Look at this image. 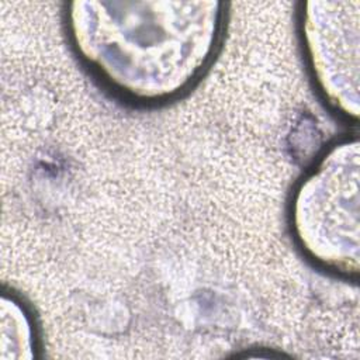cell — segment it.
<instances>
[{"label": "cell", "instance_id": "obj_1", "mask_svg": "<svg viewBox=\"0 0 360 360\" xmlns=\"http://www.w3.org/2000/svg\"><path fill=\"white\" fill-rule=\"evenodd\" d=\"M225 21L226 4L204 0H77L65 11L69 42L90 75L146 107L181 97L204 76Z\"/></svg>", "mask_w": 360, "mask_h": 360}, {"label": "cell", "instance_id": "obj_2", "mask_svg": "<svg viewBox=\"0 0 360 360\" xmlns=\"http://www.w3.org/2000/svg\"><path fill=\"white\" fill-rule=\"evenodd\" d=\"M357 136L330 145L297 181L290 200L291 235L305 259L345 280L360 271Z\"/></svg>", "mask_w": 360, "mask_h": 360}, {"label": "cell", "instance_id": "obj_3", "mask_svg": "<svg viewBox=\"0 0 360 360\" xmlns=\"http://www.w3.org/2000/svg\"><path fill=\"white\" fill-rule=\"evenodd\" d=\"M298 30L316 91L332 111L357 122L360 1H304L298 13Z\"/></svg>", "mask_w": 360, "mask_h": 360}, {"label": "cell", "instance_id": "obj_4", "mask_svg": "<svg viewBox=\"0 0 360 360\" xmlns=\"http://www.w3.org/2000/svg\"><path fill=\"white\" fill-rule=\"evenodd\" d=\"M1 322L10 323V336L11 342L8 346L3 347L13 349L11 357H31L34 356L32 349H35V338L32 329V321L30 314L25 311L24 305L15 298H7L6 295L1 300Z\"/></svg>", "mask_w": 360, "mask_h": 360}]
</instances>
